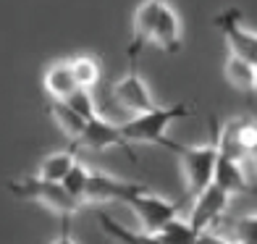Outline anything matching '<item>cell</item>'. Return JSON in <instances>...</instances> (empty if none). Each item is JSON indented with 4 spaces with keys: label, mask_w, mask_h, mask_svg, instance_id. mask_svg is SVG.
<instances>
[{
    "label": "cell",
    "mask_w": 257,
    "mask_h": 244,
    "mask_svg": "<svg viewBox=\"0 0 257 244\" xmlns=\"http://www.w3.org/2000/svg\"><path fill=\"white\" fill-rule=\"evenodd\" d=\"M63 102L84 121H92V118L100 115V108H97V100H95V95H92V89H76L74 95H68Z\"/></svg>",
    "instance_id": "ffe728a7"
},
{
    "label": "cell",
    "mask_w": 257,
    "mask_h": 244,
    "mask_svg": "<svg viewBox=\"0 0 257 244\" xmlns=\"http://www.w3.org/2000/svg\"><path fill=\"white\" fill-rule=\"evenodd\" d=\"M110 97H113V102L121 110L132 113V115L147 113V110H153L158 105L155 97H153V92H150V87H147V81H145V76L139 74L134 66L128 68L123 76H118L113 81Z\"/></svg>",
    "instance_id": "8992f818"
},
{
    "label": "cell",
    "mask_w": 257,
    "mask_h": 244,
    "mask_svg": "<svg viewBox=\"0 0 257 244\" xmlns=\"http://www.w3.org/2000/svg\"><path fill=\"white\" fill-rule=\"evenodd\" d=\"M42 87H45V92H48V97L53 102H63L68 95H74V92L79 89L76 79L71 74V63H68V58H58V61H53L48 68H45Z\"/></svg>",
    "instance_id": "30bf717a"
},
{
    "label": "cell",
    "mask_w": 257,
    "mask_h": 244,
    "mask_svg": "<svg viewBox=\"0 0 257 244\" xmlns=\"http://www.w3.org/2000/svg\"><path fill=\"white\" fill-rule=\"evenodd\" d=\"M121 202L132 207V213L142 220V231H147V234H155L158 228H163L181 210L179 202L155 194L150 187H145V184H139V181L126 184V189L121 194Z\"/></svg>",
    "instance_id": "3957f363"
},
{
    "label": "cell",
    "mask_w": 257,
    "mask_h": 244,
    "mask_svg": "<svg viewBox=\"0 0 257 244\" xmlns=\"http://www.w3.org/2000/svg\"><path fill=\"white\" fill-rule=\"evenodd\" d=\"M192 113V108L186 102H176V105H155L153 110L132 115V118L121 121V134L126 139V145H158L171 150V139L166 137V132L171 129V124H176L181 118Z\"/></svg>",
    "instance_id": "6da1fadb"
},
{
    "label": "cell",
    "mask_w": 257,
    "mask_h": 244,
    "mask_svg": "<svg viewBox=\"0 0 257 244\" xmlns=\"http://www.w3.org/2000/svg\"><path fill=\"white\" fill-rule=\"evenodd\" d=\"M231 241L233 244H257V213L244 215L233 223Z\"/></svg>",
    "instance_id": "44dd1931"
},
{
    "label": "cell",
    "mask_w": 257,
    "mask_h": 244,
    "mask_svg": "<svg viewBox=\"0 0 257 244\" xmlns=\"http://www.w3.org/2000/svg\"><path fill=\"white\" fill-rule=\"evenodd\" d=\"M197 234H200V231H197L189 220L176 215V218H171L163 228H158L153 236L160 244H194L197 241Z\"/></svg>",
    "instance_id": "ac0fdd59"
},
{
    "label": "cell",
    "mask_w": 257,
    "mask_h": 244,
    "mask_svg": "<svg viewBox=\"0 0 257 244\" xmlns=\"http://www.w3.org/2000/svg\"><path fill=\"white\" fill-rule=\"evenodd\" d=\"M254 92H257V76H254Z\"/></svg>",
    "instance_id": "cb8c5ba5"
},
{
    "label": "cell",
    "mask_w": 257,
    "mask_h": 244,
    "mask_svg": "<svg viewBox=\"0 0 257 244\" xmlns=\"http://www.w3.org/2000/svg\"><path fill=\"white\" fill-rule=\"evenodd\" d=\"M79 147H89V150H113V147H121V150H126V153H128V158L137 160L134 150L126 145V139L121 134V126L115 124V121H110V118H105L102 113L97 115V118L87 121V129H84V134H81V139H79Z\"/></svg>",
    "instance_id": "9c48e42d"
},
{
    "label": "cell",
    "mask_w": 257,
    "mask_h": 244,
    "mask_svg": "<svg viewBox=\"0 0 257 244\" xmlns=\"http://www.w3.org/2000/svg\"><path fill=\"white\" fill-rule=\"evenodd\" d=\"M213 184H218V187L223 189V192H228L231 197L239 194V192H247L249 189V179H247V171H244V163L218 153Z\"/></svg>",
    "instance_id": "4fadbf2b"
},
{
    "label": "cell",
    "mask_w": 257,
    "mask_h": 244,
    "mask_svg": "<svg viewBox=\"0 0 257 244\" xmlns=\"http://www.w3.org/2000/svg\"><path fill=\"white\" fill-rule=\"evenodd\" d=\"M48 110L53 115V121L58 124V129L68 137L71 147H79V139H81V134H84V129H87V121L79 118V115L68 108L66 102H50Z\"/></svg>",
    "instance_id": "2e32d148"
},
{
    "label": "cell",
    "mask_w": 257,
    "mask_h": 244,
    "mask_svg": "<svg viewBox=\"0 0 257 244\" xmlns=\"http://www.w3.org/2000/svg\"><path fill=\"white\" fill-rule=\"evenodd\" d=\"M194 244H233V241L226 239V236H220L218 231L207 228V231H200V234H197V241Z\"/></svg>",
    "instance_id": "7402d4cb"
},
{
    "label": "cell",
    "mask_w": 257,
    "mask_h": 244,
    "mask_svg": "<svg viewBox=\"0 0 257 244\" xmlns=\"http://www.w3.org/2000/svg\"><path fill=\"white\" fill-rule=\"evenodd\" d=\"M68 63H71V74L76 79L79 89H92L100 81V61L89 53H79V55H68Z\"/></svg>",
    "instance_id": "e0dca14e"
},
{
    "label": "cell",
    "mask_w": 257,
    "mask_h": 244,
    "mask_svg": "<svg viewBox=\"0 0 257 244\" xmlns=\"http://www.w3.org/2000/svg\"><path fill=\"white\" fill-rule=\"evenodd\" d=\"M126 179H118L108 171H100V168H92V176H89V187H87V197H84V205L87 202H121V194L126 189Z\"/></svg>",
    "instance_id": "7c38bea8"
},
{
    "label": "cell",
    "mask_w": 257,
    "mask_h": 244,
    "mask_svg": "<svg viewBox=\"0 0 257 244\" xmlns=\"http://www.w3.org/2000/svg\"><path fill=\"white\" fill-rule=\"evenodd\" d=\"M215 27L220 29L223 40L228 45V53L239 55L241 61L257 68V32L249 29L241 19L239 8H228L220 16H215Z\"/></svg>",
    "instance_id": "5b68a950"
},
{
    "label": "cell",
    "mask_w": 257,
    "mask_h": 244,
    "mask_svg": "<svg viewBox=\"0 0 257 244\" xmlns=\"http://www.w3.org/2000/svg\"><path fill=\"white\" fill-rule=\"evenodd\" d=\"M8 189L14 192L19 200H32V202H40L42 207H48L50 213L61 215V220H71L81 207V202H76L71 194H68L61 184H48V181H40L34 176H24L19 181H11Z\"/></svg>",
    "instance_id": "277c9868"
},
{
    "label": "cell",
    "mask_w": 257,
    "mask_h": 244,
    "mask_svg": "<svg viewBox=\"0 0 257 244\" xmlns=\"http://www.w3.org/2000/svg\"><path fill=\"white\" fill-rule=\"evenodd\" d=\"M228 205H231V194L223 192L218 184H210L197 197H192V210L186 215V220L197 231H207L226 215Z\"/></svg>",
    "instance_id": "52a82bcc"
},
{
    "label": "cell",
    "mask_w": 257,
    "mask_h": 244,
    "mask_svg": "<svg viewBox=\"0 0 257 244\" xmlns=\"http://www.w3.org/2000/svg\"><path fill=\"white\" fill-rule=\"evenodd\" d=\"M223 76L228 81V87H233L236 92H254V76H257V68L249 66L247 61H241L239 55L228 53L226 55V63H223Z\"/></svg>",
    "instance_id": "9a60e30c"
},
{
    "label": "cell",
    "mask_w": 257,
    "mask_h": 244,
    "mask_svg": "<svg viewBox=\"0 0 257 244\" xmlns=\"http://www.w3.org/2000/svg\"><path fill=\"white\" fill-rule=\"evenodd\" d=\"M184 42V32H181V19L168 3H163L158 24L153 32V45H158L160 50L166 53H179Z\"/></svg>",
    "instance_id": "8fae6325"
},
{
    "label": "cell",
    "mask_w": 257,
    "mask_h": 244,
    "mask_svg": "<svg viewBox=\"0 0 257 244\" xmlns=\"http://www.w3.org/2000/svg\"><path fill=\"white\" fill-rule=\"evenodd\" d=\"M76 160H79L76 147L55 150V153L45 155V158L40 160V166H37V173H34V179L48 181V184H61V181L68 176V171H71V168L76 166Z\"/></svg>",
    "instance_id": "5bb4252c"
},
{
    "label": "cell",
    "mask_w": 257,
    "mask_h": 244,
    "mask_svg": "<svg viewBox=\"0 0 257 244\" xmlns=\"http://www.w3.org/2000/svg\"><path fill=\"white\" fill-rule=\"evenodd\" d=\"M50 244H76V239H74V234H71V220H63L61 234H58Z\"/></svg>",
    "instance_id": "603a6c76"
},
{
    "label": "cell",
    "mask_w": 257,
    "mask_h": 244,
    "mask_svg": "<svg viewBox=\"0 0 257 244\" xmlns=\"http://www.w3.org/2000/svg\"><path fill=\"white\" fill-rule=\"evenodd\" d=\"M218 118H210V134L207 142L202 145H171V153L179 155L181 171H184V184L186 192L192 197H197L205 187L213 184V173H215V160H218Z\"/></svg>",
    "instance_id": "7a4b0ae2"
},
{
    "label": "cell",
    "mask_w": 257,
    "mask_h": 244,
    "mask_svg": "<svg viewBox=\"0 0 257 244\" xmlns=\"http://www.w3.org/2000/svg\"><path fill=\"white\" fill-rule=\"evenodd\" d=\"M89 176H92V166L84 160H76V166L68 171V176L61 181V187L74 197L76 202L84 205V197H87V187H89Z\"/></svg>",
    "instance_id": "d6986e66"
},
{
    "label": "cell",
    "mask_w": 257,
    "mask_h": 244,
    "mask_svg": "<svg viewBox=\"0 0 257 244\" xmlns=\"http://www.w3.org/2000/svg\"><path fill=\"white\" fill-rule=\"evenodd\" d=\"M163 3H168V0H142V3L137 6V11H134L132 40H128V45H126V55H128V61H132V66L137 63L139 53L153 42V32H155Z\"/></svg>",
    "instance_id": "ba28073f"
}]
</instances>
